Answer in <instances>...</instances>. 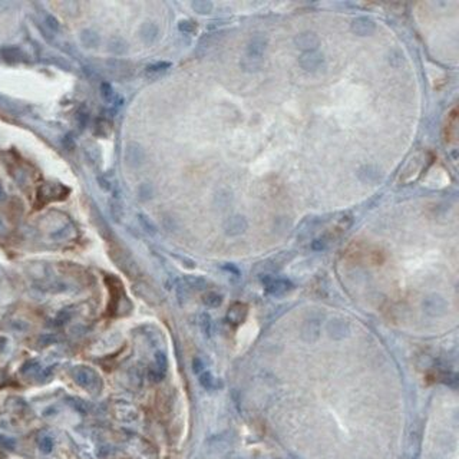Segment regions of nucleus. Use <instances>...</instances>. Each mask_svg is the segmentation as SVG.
<instances>
[{
  "label": "nucleus",
  "mask_w": 459,
  "mask_h": 459,
  "mask_svg": "<svg viewBox=\"0 0 459 459\" xmlns=\"http://www.w3.org/2000/svg\"><path fill=\"white\" fill-rule=\"evenodd\" d=\"M267 49V39L263 34H254L245 48L244 59L241 62L243 68L247 70H257L263 65V58Z\"/></svg>",
  "instance_id": "nucleus-1"
},
{
  "label": "nucleus",
  "mask_w": 459,
  "mask_h": 459,
  "mask_svg": "<svg viewBox=\"0 0 459 459\" xmlns=\"http://www.w3.org/2000/svg\"><path fill=\"white\" fill-rule=\"evenodd\" d=\"M72 377L81 388H84L92 395L99 393L102 389V380L99 374L89 366H85V365L75 366L72 369Z\"/></svg>",
  "instance_id": "nucleus-2"
},
{
  "label": "nucleus",
  "mask_w": 459,
  "mask_h": 459,
  "mask_svg": "<svg viewBox=\"0 0 459 459\" xmlns=\"http://www.w3.org/2000/svg\"><path fill=\"white\" fill-rule=\"evenodd\" d=\"M261 281H263L264 290L272 296H284L293 290V283L287 278L266 274L261 275Z\"/></svg>",
  "instance_id": "nucleus-3"
},
{
  "label": "nucleus",
  "mask_w": 459,
  "mask_h": 459,
  "mask_svg": "<svg viewBox=\"0 0 459 459\" xmlns=\"http://www.w3.org/2000/svg\"><path fill=\"white\" fill-rule=\"evenodd\" d=\"M248 227V222L243 215H233L230 218L225 220L224 222V233L228 237H237L244 234L245 230Z\"/></svg>",
  "instance_id": "nucleus-4"
},
{
  "label": "nucleus",
  "mask_w": 459,
  "mask_h": 459,
  "mask_svg": "<svg viewBox=\"0 0 459 459\" xmlns=\"http://www.w3.org/2000/svg\"><path fill=\"white\" fill-rule=\"evenodd\" d=\"M294 43L303 52H313V51H317V48L320 46V39L314 32L307 31L297 34L294 37Z\"/></svg>",
  "instance_id": "nucleus-5"
},
{
  "label": "nucleus",
  "mask_w": 459,
  "mask_h": 459,
  "mask_svg": "<svg viewBox=\"0 0 459 459\" xmlns=\"http://www.w3.org/2000/svg\"><path fill=\"white\" fill-rule=\"evenodd\" d=\"M324 62V58L322 53H319L317 51L313 52H305L300 58H299V65L302 69H305L307 72H314L317 69L322 68Z\"/></svg>",
  "instance_id": "nucleus-6"
},
{
  "label": "nucleus",
  "mask_w": 459,
  "mask_h": 459,
  "mask_svg": "<svg viewBox=\"0 0 459 459\" xmlns=\"http://www.w3.org/2000/svg\"><path fill=\"white\" fill-rule=\"evenodd\" d=\"M446 302L445 299H442L438 294H432L424 300V310L428 313L429 316H441L446 311Z\"/></svg>",
  "instance_id": "nucleus-7"
},
{
  "label": "nucleus",
  "mask_w": 459,
  "mask_h": 459,
  "mask_svg": "<svg viewBox=\"0 0 459 459\" xmlns=\"http://www.w3.org/2000/svg\"><path fill=\"white\" fill-rule=\"evenodd\" d=\"M350 29L353 33L359 34V36H367V34H372L373 32L376 31V23L366 16H360V17H356L352 20L350 23Z\"/></svg>",
  "instance_id": "nucleus-8"
},
{
  "label": "nucleus",
  "mask_w": 459,
  "mask_h": 459,
  "mask_svg": "<svg viewBox=\"0 0 459 459\" xmlns=\"http://www.w3.org/2000/svg\"><path fill=\"white\" fill-rule=\"evenodd\" d=\"M125 158H126V162H128L131 167L136 168V167H139V165L144 164V161H145V153H144V150H142L138 144L131 142V144H128V147H126Z\"/></svg>",
  "instance_id": "nucleus-9"
},
{
  "label": "nucleus",
  "mask_w": 459,
  "mask_h": 459,
  "mask_svg": "<svg viewBox=\"0 0 459 459\" xmlns=\"http://www.w3.org/2000/svg\"><path fill=\"white\" fill-rule=\"evenodd\" d=\"M327 332L330 337L340 340L349 335V324L343 319H333L327 323Z\"/></svg>",
  "instance_id": "nucleus-10"
},
{
  "label": "nucleus",
  "mask_w": 459,
  "mask_h": 459,
  "mask_svg": "<svg viewBox=\"0 0 459 459\" xmlns=\"http://www.w3.org/2000/svg\"><path fill=\"white\" fill-rule=\"evenodd\" d=\"M290 255H291V254H287V253H280L277 257H273V258H270V260L264 261V263H263V272H261V275L272 274L273 272L280 270V269L286 264V261H289V257H290Z\"/></svg>",
  "instance_id": "nucleus-11"
},
{
  "label": "nucleus",
  "mask_w": 459,
  "mask_h": 459,
  "mask_svg": "<svg viewBox=\"0 0 459 459\" xmlns=\"http://www.w3.org/2000/svg\"><path fill=\"white\" fill-rule=\"evenodd\" d=\"M247 306L243 303H234L227 311V320L231 324H241L247 317Z\"/></svg>",
  "instance_id": "nucleus-12"
},
{
  "label": "nucleus",
  "mask_w": 459,
  "mask_h": 459,
  "mask_svg": "<svg viewBox=\"0 0 459 459\" xmlns=\"http://www.w3.org/2000/svg\"><path fill=\"white\" fill-rule=\"evenodd\" d=\"M139 36H141V39H142L144 43H147V45L153 43V42L158 39V36H159V28H158V25H155L153 22H145V23L141 26V29H139Z\"/></svg>",
  "instance_id": "nucleus-13"
},
{
  "label": "nucleus",
  "mask_w": 459,
  "mask_h": 459,
  "mask_svg": "<svg viewBox=\"0 0 459 459\" xmlns=\"http://www.w3.org/2000/svg\"><path fill=\"white\" fill-rule=\"evenodd\" d=\"M302 335L306 340H316L320 336V322L317 319H308L306 320Z\"/></svg>",
  "instance_id": "nucleus-14"
},
{
  "label": "nucleus",
  "mask_w": 459,
  "mask_h": 459,
  "mask_svg": "<svg viewBox=\"0 0 459 459\" xmlns=\"http://www.w3.org/2000/svg\"><path fill=\"white\" fill-rule=\"evenodd\" d=\"M1 56L4 61L10 62V63L23 61V58H25L23 52L16 46H7V48L1 49Z\"/></svg>",
  "instance_id": "nucleus-15"
},
{
  "label": "nucleus",
  "mask_w": 459,
  "mask_h": 459,
  "mask_svg": "<svg viewBox=\"0 0 459 459\" xmlns=\"http://www.w3.org/2000/svg\"><path fill=\"white\" fill-rule=\"evenodd\" d=\"M170 68H171V63H170V62H156V63H153V65L147 66L145 75H147L148 78H156V76L162 75L164 72H167Z\"/></svg>",
  "instance_id": "nucleus-16"
},
{
  "label": "nucleus",
  "mask_w": 459,
  "mask_h": 459,
  "mask_svg": "<svg viewBox=\"0 0 459 459\" xmlns=\"http://www.w3.org/2000/svg\"><path fill=\"white\" fill-rule=\"evenodd\" d=\"M109 51H111L114 55H118V56L125 55L126 51H128V43H126V40H125L123 37L115 36V37H112V39L109 40Z\"/></svg>",
  "instance_id": "nucleus-17"
},
{
  "label": "nucleus",
  "mask_w": 459,
  "mask_h": 459,
  "mask_svg": "<svg viewBox=\"0 0 459 459\" xmlns=\"http://www.w3.org/2000/svg\"><path fill=\"white\" fill-rule=\"evenodd\" d=\"M81 40H82V43H84L86 48H96V46L99 45V42H101L99 34L95 31H91V29H86V31L82 32Z\"/></svg>",
  "instance_id": "nucleus-18"
},
{
  "label": "nucleus",
  "mask_w": 459,
  "mask_h": 459,
  "mask_svg": "<svg viewBox=\"0 0 459 459\" xmlns=\"http://www.w3.org/2000/svg\"><path fill=\"white\" fill-rule=\"evenodd\" d=\"M198 380H200V385L204 388V389H207V391H213L215 389L217 386V380H215L214 374L211 373V372H208V370H204V372H201L200 374H198Z\"/></svg>",
  "instance_id": "nucleus-19"
},
{
  "label": "nucleus",
  "mask_w": 459,
  "mask_h": 459,
  "mask_svg": "<svg viewBox=\"0 0 459 459\" xmlns=\"http://www.w3.org/2000/svg\"><path fill=\"white\" fill-rule=\"evenodd\" d=\"M203 303L207 307H211V308L221 306V303H222V296L218 294V293H215V291H210V293L204 294Z\"/></svg>",
  "instance_id": "nucleus-20"
},
{
  "label": "nucleus",
  "mask_w": 459,
  "mask_h": 459,
  "mask_svg": "<svg viewBox=\"0 0 459 459\" xmlns=\"http://www.w3.org/2000/svg\"><path fill=\"white\" fill-rule=\"evenodd\" d=\"M198 324H200V327H201V330H203V333H204L205 336H211V333H213V322H211V317H210L207 313H203V314L200 316Z\"/></svg>",
  "instance_id": "nucleus-21"
},
{
  "label": "nucleus",
  "mask_w": 459,
  "mask_h": 459,
  "mask_svg": "<svg viewBox=\"0 0 459 459\" xmlns=\"http://www.w3.org/2000/svg\"><path fill=\"white\" fill-rule=\"evenodd\" d=\"M192 9L197 12V13H200V15H208V13H211V10H213V3L211 1H207V0H197V1H194L192 4Z\"/></svg>",
  "instance_id": "nucleus-22"
},
{
  "label": "nucleus",
  "mask_w": 459,
  "mask_h": 459,
  "mask_svg": "<svg viewBox=\"0 0 459 459\" xmlns=\"http://www.w3.org/2000/svg\"><path fill=\"white\" fill-rule=\"evenodd\" d=\"M184 283L188 289H194V290H203L207 287V281L203 277H187Z\"/></svg>",
  "instance_id": "nucleus-23"
},
{
  "label": "nucleus",
  "mask_w": 459,
  "mask_h": 459,
  "mask_svg": "<svg viewBox=\"0 0 459 459\" xmlns=\"http://www.w3.org/2000/svg\"><path fill=\"white\" fill-rule=\"evenodd\" d=\"M363 175H365V178H362V180H366V181H374V180H379V178H380L379 171H377L376 168L370 167V165H365L363 168H360L359 177H363Z\"/></svg>",
  "instance_id": "nucleus-24"
},
{
  "label": "nucleus",
  "mask_w": 459,
  "mask_h": 459,
  "mask_svg": "<svg viewBox=\"0 0 459 459\" xmlns=\"http://www.w3.org/2000/svg\"><path fill=\"white\" fill-rule=\"evenodd\" d=\"M109 211H111V215L114 217L115 221H121V220H122L123 208L118 200H111V203H109Z\"/></svg>",
  "instance_id": "nucleus-25"
},
{
  "label": "nucleus",
  "mask_w": 459,
  "mask_h": 459,
  "mask_svg": "<svg viewBox=\"0 0 459 459\" xmlns=\"http://www.w3.org/2000/svg\"><path fill=\"white\" fill-rule=\"evenodd\" d=\"M101 95H102L103 101H106V102H112L117 98L111 84H108V82H102L101 84Z\"/></svg>",
  "instance_id": "nucleus-26"
},
{
  "label": "nucleus",
  "mask_w": 459,
  "mask_h": 459,
  "mask_svg": "<svg viewBox=\"0 0 459 459\" xmlns=\"http://www.w3.org/2000/svg\"><path fill=\"white\" fill-rule=\"evenodd\" d=\"M178 29H180V32H183V33L192 34V33L197 32V23H195L194 20H189V19L181 20V22L178 23Z\"/></svg>",
  "instance_id": "nucleus-27"
},
{
  "label": "nucleus",
  "mask_w": 459,
  "mask_h": 459,
  "mask_svg": "<svg viewBox=\"0 0 459 459\" xmlns=\"http://www.w3.org/2000/svg\"><path fill=\"white\" fill-rule=\"evenodd\" d=\"M111 131V125L109 122H106L105 119H98L96 126H95V134L98 136H106Z\"/></svg>",
  "instance_id": "nucleus-28"
},
{
  "label": "nucleus",
  "mask_w": 459,
  "mask_h": 459,
  "mask_svg": "<svg viewBox=\"0 0 459 459\" xmlns=\"http://www.w3.org/2000/svg\"><path fill=\"white\" fill-rule=\"evenodd\" d=\"M39 446H40V449L43 451V452H51L52 449H53V441H52V438H49V436H45V438H42L40 439V442H39Z\"/></svg>",
  "instance_id": "nucleus-29"
},
{
  "label": "nucleus",
  "mask_w": 459,
  "mask_h": 459,
  "mask_svg": "<svg viewBox=\"0 0 459 459\" xmlns=\"http://www.w3.org/2000/svg\"><path fill=\"white\" fill-rule=\"evenodd\" d=\"M139 222H141V225L144 227V230L147 231V233H150V234H153L155 233V227H153V224L145 217V215H139Z\"/></svg>",
  "instance_id": "nucleus-30"
},
{
  "label": "nucleus",
  "mask_w": 459,
  "mask_h": 459,
  "mask_svg": "<svg viewBox=\"0 0 459 459\" xmlns=\"http://www.w3.org/2000/svg\"><path fill=\"white\" fill-rule=\"evenodd\" d=\"M205 370V366H204V363H203V360L200 359V357H195L194 360H192V372L198 376L201 372H204Z\"/></svg>",
  "instance_id": "nucleus-31"
},
{
  "label": "nucleus",
  "mask_w": 459,
  "mask_h": 459,
  "mask_svg": "<svg viewBox=\"0 0 459 459\" xmlns=\"http://www.w3.org/2000/svg\"><path fill=\"white\" fill-rule=\"evenodd\" d=\"M98 184H99V187H101L103 191H111V188H112L111 183H109L106 178H103V177H99V178H98Z\"/></svg>",
  "instance_id": "nucleus-32"
},
{
  "label": "nucleus",
  "mask_w": 459,
  "mask_h": 459,
  "mask_svg": "<svg viewBox=\"0 0 459 459\" xmlns=\"http://www.w3.org/2000/svg\"><path fill=\"white\" fill-rule=\"evenodd\" d=\"M46 22H48V26H51L53 31H58V29H59V23H58V20H56L53 16H48V17H46Z\"/></svg>",
  "instance_id": "nucleus-33"
},
{
  "label": "nucleus",
  "mask_w": 459,
  "mask_h": 459,
  "mask_svg": "<svg viewBox=\"0 0 459 459\" xmlns=\"http://www.w3.org/2000/svg\"><path fill=\"white\" fill-rule=\"evenodd\" d=\"M78 119H79L81 126H85V125H86V121H88V114H86V112H79V114H78Z\"/></svg>",
  "instance_id": "nucleus-34"
}]
</instances>
